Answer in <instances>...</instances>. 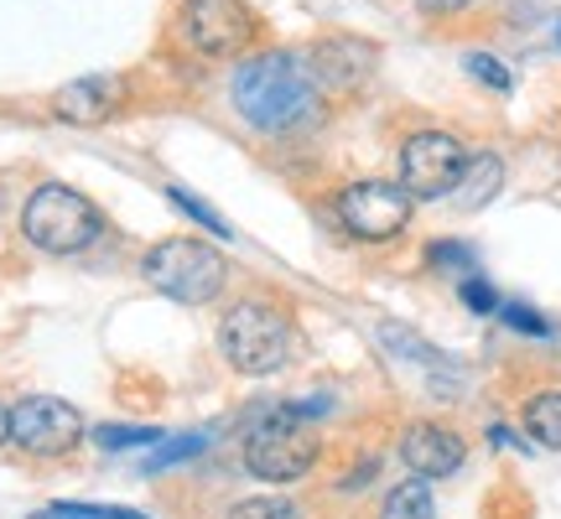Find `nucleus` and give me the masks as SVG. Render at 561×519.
I'll return each mask as SVG.
<instances>
[{
    "instance_id": "nucleus-1",
    "label": "nucleus",
    "mask_w": 561,
    "mask_h": 519,
    "mask_svg": "<svg viewBox=\"0 0 561 519\" xmlns=\"http://www.w3.org/2000/svg\"><path fill=\"white\" fill-rule=\"evenodd\" d=\"M234 109L261 136L307 130L322 115L312 62H301L297 53H261V58L240 62V73H234Z\"/></svg>"
},
{
    "instance_id": "nucleus-2",
    "label": "nucleus",
    "mask_w": 561,
    "mask_h": 519,
    "mask_svg": "<svg viewBox=\"0 0 561 519\" xmlns=\"http://www.w3.org/2000/svg\"><path fill=\"white\" fill-rule=\"evenodd\" d=\"M21 234L37 244L42 255H79L104 234V214L83 198L79 187L42 182L21 208Z\"/></svg>"
},
{
    "instance_id": "nucleus-3",
    "label": "nucleus",
    "mask_w": 561,
    "mask_h": 519,
    "mask_svg": "<svg viewBox=\"0 0 561 519\" xmlns=\"http://www.w3.org/2000/svg\"><path fill=\"white\" fill-rule=\"evenodd\" d=\"M146 280L157 286L161 297L187 301V307H203L224 291L229 280V265L208 240H161L151 255L140 260Z\"/></svg>"
},
{
    "instance_id": "nucleus-4",
    "label": "nucleus",
    "mask_w": 561,
    "mask_h": 519,
    "mask_svg": "<svg viewBox=\"0 0 561 519\" xmlns=\"http://www.w3.org/2000/svg\"><path fill=\"white\" fill-rule=\"evenodd\" d=\"M219 348L240 374H271L291 354V322L265 301H240L219 322Z\"/></svg>"
},
{
    "instance_id": "nucleus-5",
    "label": "nucleus",
    "mask_w": 561,
    "mask_h": 519,
    "mask_svg": "<svg viewBox=\"0 0 561 519\" xmlns=\"http://www.w3.org/2000/svg\"><path fill=\"white\" fill-rule=\"evenodd\" d=\"M318 458V441L312 431L301 426L297 411H271L250 426V437H244V468L265 483H291L301 478L307 468Z\"/></svg>"
},
{
    "instance_id": "nucleus-6",
    "label": "nucleus",
    "mask_w": 561,
    "mask_h": 519,
    "mask_svg": "<svg viewBox=\"0 0 561 519\" xmlns=\"http://www.w3.org/2000/svg\"><path fill=\"white\" fill-rule=\"evenodd\" d=\"M411 193H405L401 182H354V187H343L339 203H333V214L339 223L364 244H385L396 240L405 223H411Z\"/></svg>"
},
{
    "instance_id": "nucleus-7",
    "label": "nucleus",
    "mask_w": 561,
    "mask_h": 519,
    "mask_svg": "<svg viewBox=\"0 0 561 519\" xmlns=\"http://www.w3.org/2000/svg\"><path fill=\"white\" fill-rule=\"evenodd\" d=\"M178 37L203 58H234L255 37V16L244 0H182Z\"/></svg>"
},
{
    "instance_id": "nucleus-8",
    "label": "nucleus",
    "mask_w": 561,
    "mask_h": 519,
    "mask_svg": "<svg viewBox=\"0 0 561 519\" xmlns=\"http://www.w3.org/2000/svg\"><path fill=\"white\" fill-rule=\"evenodd\" d=\"M468 151L447 130H421L401 146V187L411 198H447L458 187Z\"/></svg>"
},
{
    "instance_id": "nucleus-9",
    "label": "nucleus",
    "mask_w": 561,
    "mask_h": 519,
    "mask_svg": "<svg viewBox=\"0 0 561 519\" xmlns=\"http://www.w3.org/2000/svg\"><path fill=\"white\" fill-rule=\"evenodd\" d=\"M83 437V416L58 395H32L11 411V441L26 447L32 458H62Z\"/></svg>"
},
{
    "instance_id": "nucleus-10",
    "label": "nucleus",
    "mask_w": 561,
    "mask_h": 519,
    "mask_svg": "<svg viewBox=\"0 0 561 519\" xmlns=\"http://www.w3.org/2000/svg\"><path fill=\"white\" fill-rule=\"evenodd\" d=\"M125 100V83L115 73H89V79L62 83L53 94V115L68 125H104Z\"/></svg>"
},
{
    "instance_id": "nucleus-11",
    "label": "nucleus",
    "mask_w": 561,
    "mask_h": 519,
    "mask_svg": "<svg viewBox=\"0 0 561 519\" xmlns=\"http://www.w3.org/2000/svg\"><path fill=\"white\" fill-rule=\"evenodd\" d=\"M401 458L416 478H447V473H458L462 468V437L458 431H447V426L421 420V426H405Z\"/></svg>"
},
{
    "instance_id": "nucleus-12",
    "label": "nucleus",
    "mask_w": 561,
    "mask_h": 519,
    "mask_svg": "<svg viewBox=\"0 0 561 519\" xmlns=\"http://www.w3.org/2000/svg\"><path fill=\"white\" fill-rule=\"evenodd\" d=\"M369 68H375V47H364V42H354V37H333L312 53V79H318V89L348 94V89H359V83L369 79Z\"/></svg>"
},
{
    "instance_id": "nucleus-13",
    "label": "nucleus",
    "mask_w": 561,
    "mask_h": 519,
    "mask_svg": "<svg viewBox=\"0 0 561 519\" xmlns=\"http://www.w3.org/2000/svg\"><path fill=\"white\" fill-rule=\"evenodd\" d=\"M500 187H504V161L494 151H473L468 166H462L458 187H453V198H458V208H483Z\"/></svg>"
},
{
    "instance_id": "nucleus-14",
    "label": "nucleus",
    "mask_w": 561,
    "mask_h": 519,
    "mask_svg": "<svg viewBox=\"0 0 561 519\" xmlns=\"http://www.w3.org/2000/svg\"><path fill=\"white\" fill-rule=\"evenodd\" d=\"M380 343L396 354V359H411L421 364V369H437V374H453V359L442 354V348H432L426 338H416L411 327H401V322H380Z\"/></svg>"
},
{
    "instance_id": "nucleus-15",
    "label": "nucleus",
    "mask_w": 561,
    "mask_h": 519,
    "mask_svg": "<svg viewBox=\"0 0 561 519\" xmlns=\"http://www.w3.org/2000/svg\"><path fill=\"white\" fill-rule=\"evenodd\" d=\"M380 519H437V504H432L426 478H411V483H401V488H390Z\"/></svg>"
},
{
    "instance_id": "nucleus-16",
    "label": "nucleus",
    "mask_w": 561,
    "mask_h": 519,
    "mask_svg": "<svg viewBox=\"0 0 561 519\" xmlns=\"http://www.w3.org/2000/svg\"><path fill=\"white\" fill-rule=\"evenodd\" d=\"M525 431L541 441V447L561 452V395H536L530 400V405H525Z\"/></svg>"
},
{
    "instance_id": "nucleus-17",
    "label": "nucleus",
    "mask_w": 561,
    "mask_h": 519,
    "mask_svg": "<svg viewBox=\"0 0 561 519\" xmlns=\"http://www.w3.org/2000/svg\"><path fill=\"white\" fill-rule=\"evenodd\" d=\"M167 198H172V208H182L187 219H198L203 229H208V234H219V240H229V223H224L219 214H214V208H208V203L198 198V193H187V187H167Z\"/></svg>"
},
{
    "instance_id": "nucleus-18",
    "label": "nucleus",
    "mask_w": 561,
    "mask_h": 519,
    "mask_svg": "<svg viewBox=\"0 0 561 519\" xmlns=\"http://www.w3.org/2000/svg\"><path fill=\"white\" fill-rule=\"evenodd\" d=\"M426 265H432V270H453V276L462 280L479 270V255H473L468 244H432V250H426Z\"/></svg>"
},
{
    "instance_id": "nucleus-19",
    "label": "nucleus",
    "mask_w": 561,
    "mask_h": 519,
    "mask_svg": "<svg viewBox=\"0 0 561 519\" xmlns=\"http://www.w3.org/2000/svg\"><path fill=\"white\" fill-rule=\"evenodd\" d=\"M203 447H208V437H178V441H167V447L157 441V452L146 458V468H151V473H161V468L193 462V458H203Z\"/></svg>"
},
{
    "instance_id": "nucleus-20",
    "label": "nucleus",
    "mask_w": 561,
    "mask_h": 519,
    "mask_svg": "<svg viewBox=\"0 0 561 519\" xmlns=\"http://www.w3.org/2000/svg\"><path fill=\"white\" fill-rule=\"evenodd\" d=\"M94 441H100L104 452H125V447H157L161 437L151 431V426H100Z\"/></svg>"
},
{
    "instance_id": "nucleus-21",
    "label": "nucleus",
    "mask_w": 561,
    "mask_h": 519,
    "mask_svg": "<svg viewBox=\"0 0 561 519\" xmlns=\"http://www.w3.org/2000/svg\"><path fill=\"white\" fill-rule=\"evenodd\" d=\"M462 68H468V73H473L479 83H489V89H500V94H510V89H515V79H510V68H504L500 58H489V53H468V58H462Z\"/></svg>"
},
{
    "instance_id": "nucleus-22",
    "label": "nucleus",
    "mask_w": 561,
    "mask_h": 519,
    "mask_svg": "<svg viewBox=\"0 0 561 519\" xmlns=\"http://www.w3.org/2000/svg\"><path fill=\"white\" fill-rule=\"evenodd\" d=\"M500 318L515 327V333H530V338H551V322L536 312V307H525V301H500Z\"/></svg>"
},
{
    "instance_id": "nucleus-23",
    "label": "nucleus",
    "mask_w": 561,
    "mask_h": 519,
    "mask_svg": "<svg viewBox=\"0 0 561 519\" xmlns=\"http://www.w3.org/2000/svg\"><path fill=\"white\" fill-rule=\"evenodd\" d=\"M32 519H146L136 509H89V504H53V509H42Z\"/></svg>"
},
{
    "instance_id": "nucleus-24",
    "label": "nucleus",
    "mask_w": 561,
    "mask_h": 519,
    "mask_svg": "<svg viewBox=\"0 0 561 519\" xmlns=\"http://www.w3.org/2000/svg\"><path fill=\"white\" fill-rule=\"evenodd\" d=\"M229 519H301V515H297V504H286V499H244L229 509Z\"/></svg>"
},
{
    "instance_id": "nucleus-25",
    "label": "nucleus",
    "mask_w": 561,
    "mask_h": 519,
    "mask_svg": "<svg viewBox=\"0 0 561 519\" xmlns=\"http://www.w3.org/2000/svg\"><path fill=\"white\" fill-rule=\"evenodd\" d=\"M458 297L468 301L473 312H483V318H489V312H500V297H494V286H489V280H483L479 270H473V276H462V280H458Z\"/></svg>"
},
{
    "instance_id": "nucleus-26",
    "label": "nucleus",
    "mask_w": 561,
    "mask_h": 519,
    "mask_svg": "<svg viewBox=\"0 0 561 519\" xmlns=\"http://www.w3.org/2000/svg\"><path fill=\"white\" fill-rule=\"evenodd\" d=\"M462 5H473V0H421V11H437V16H453Z\"/></svg>"
},
{
    "instance_id": "nucleus-27",
    "label": "nucleus",
    "mask_w": 561,
    "mask_h": 519,
    "mask_svg": "<svg viewBox=\"0 0 561 519\" xmlns=\"http://www.w3.org/2000/svg\"><path fill=\"white\" fill-rule=\"evenodd\" d=\"M5 441H11V411L0 405V447H5Z\"/></svg>"
},
{
    "instance_id": "nucleus-28",
    "label": "nucleus",
    "mask_w": 561,
    "mask_h": 519,
    "mask_svg": "<svg viewBox=\"0 0 561 519\" xmlns=\"http://www.w3.org/2000/svg\"><path fill=\"white\" fill-rule=\"evenodd\" d=\"M557 37H561V26H557Z\"/></svg>"
}]
</instances>
